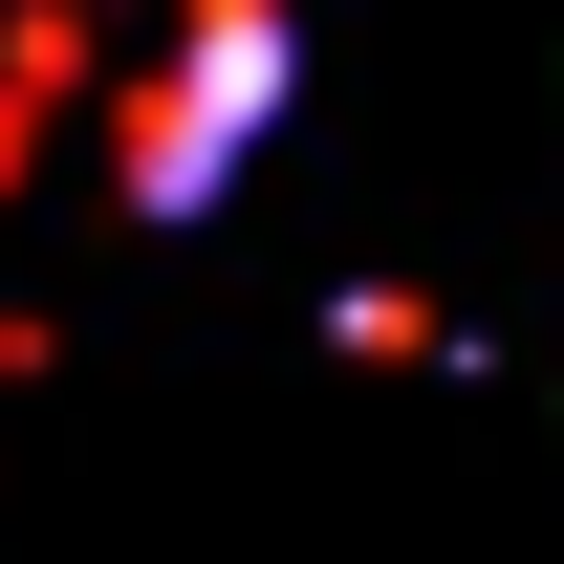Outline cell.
I'll list each match as a JSON object with an SVG mask.
<instances>
[{"label": "cell", "instance_id": "6da1fadb", "mask_svg": "<svg viewBox=\"0 0 564 564\" xmlns=\"http://www.w3.org/2000/svg\"><path fill=\"white\" fill-rule=\"evenodd\" d=\"M282 131V0H0V196L196 217Z\"/></svg>", "mask_w": 564, "mask_h": 564}]
</instances>
